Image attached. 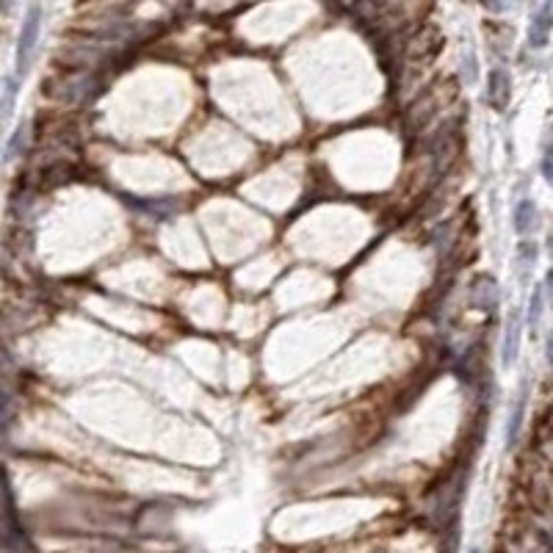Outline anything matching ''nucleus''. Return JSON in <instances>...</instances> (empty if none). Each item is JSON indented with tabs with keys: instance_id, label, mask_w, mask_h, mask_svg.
Here are the masks:
<instances>
[{
	"instance_id": "nucleus-1",
	"label": "nucleus",
	"mask_w": 553,
	"mask_h": 553,
	"mask_svg": "<svg viewBox=\"0 0 553 553\" xmlns=\"http://www.w3.org/2000/svg\"><path fill=\"white\" fill-rule=\"evenodd\" d=\"M39 17H42V8H39V6H31L28 20L23 23V33H20V50H17V69H20V72H25L33 44H36V36H39Z\"/></svg>"
},
{
	"instance_id": "nucleus-2",
	"label": "nucleus",
	"mask_w": 553,
	"mask_h": 553,
	"mask_svg": "<svg viewBox=\"0 0 553 553\" xmlns=\"http://www.w3.org/2000/svg\"><path fill=\"white\" fill-rule=\"evenodd\" d=\"M509 75L504 72V69H492V75H489V89L484 100H487L492 108H498V111H504L506 108V102H509Z\"/></svg>"
},
{
	"instance_id": "nucleus-3",
	"label": "nucleus",
	"mask_w": 553,
	"mask_h": 553,
	"mask_svg": "<svg viewBox=\"0 0 553 553\" xmlns=\"http://www.w3.org/2000/svg\"><path fill=\"white\" fill-rule=\"evenodd\" d=\"M548 31H551V6H542V11L537 14V20L531 23V31H528V42L534 47H542L548 42Z\"/></svg>"
},
{
	"instance_id": "nucleus-4",
	"label": "nucleus",
	"mask_w": 553,
	"mask_h": 553,
	"mask_svg": "<svg viewBox=\"0 0 553 553\" xmlns=\"http://www.w3.org/2000/svg\"><path fill=\"white\" fill-rule=\"evenodd\" d=\"M534 219H537V208L528 199H523L521 205H518V210H515V230L518 232H528V230L534 227Z\"/></svg>"
},
{
	"instance_id": "nucleus-5",
	"label": "nucleus",
	"mask_w": 553,
	"mask_h": 553,
	"mask_svg": "<svg viewBox=\"0 0 553 553\" xmlns=\"http://www.w3.org/2000/svg\"><path fill=\"white\" fill-rule=\"evenodd\" d=\"M518 340H521V321L512 319V329H509L506 343H504V362H506V365L518 357Z\"/></svg>"
},
{
	"instance_id": "nucleus-6",
	"label": "nucleus",
	"mask_w": 553,
	"mask_h": 553,
	"mask_svg": "<svg viewBox=\"0 0 553 553\" xmlns=\"http://www.w3.org/2000/svg\"><path fill=\"white\" fill-rule=\"evenodd\" d=\"M523 412H525V401H518V407H515V415H512V423H509V429H506V443L509 446H515L518 443V434H521V426H523Z\"/></svg>"
},
{
	"instance_id": "nucleus-7",
	"label": "nucleus",
	"mask_w": 553,
	"mask_h": 553,
	"mask_svg": "<svg viewBox=\"0 0 553 553\" xmlns=\"http://www.w3.org/2000/svg\"><path fill=\"white\" fill-rule=\"evenodd\" d=\"M540 316H542V288H537L531 296V304H528V324L537 326L540 324Z\"/></svg>"
},
{
	"instance_id": "nucleus-8",
	"label": "nucleus",
	"mask_w": 553,
	"mask_h": 553,
	"mask_svg": "<svg viewBox=\"0 0 553 553\" xmlns=\"http://www.w3.org/2000/svg\"><path fill=\"white\" fill-rule=\"evenodd\" d=\"M8 415H11V410H8V398L0 393V421H8Z\"/></svg>"
},
{
	"instance_id": "nucleus-9",
	"label": "nucleus",
	"mask_w": 553,
	"mask_h": 553,
	"mask_svg": "<svg viewBox=\"0 0 553 553\" xmlns=\"http://www.w3.org/2000/svg\"><path fill=\"white\" fill-rule=\"evenodd\" d=\"M470 553H482V551H479V548H473V551H470Z\"/></svg>"
}]
</instances>
